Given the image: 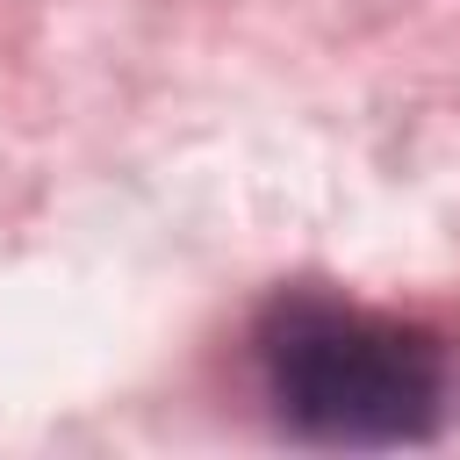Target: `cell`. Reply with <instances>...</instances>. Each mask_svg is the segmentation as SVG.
Segmentation results:
<instances>
[{"instance_id": "6da1fadb", "label": "cell", "mask_w": 460, "mask_h": 460, "mask_svg": "<svg viewBox=\"0 0 460 460\" xmlns=\"http://www.w3.org/2000/svg\"><path fill=\"white\" fill-rule=\"evenodd\" d=\"M259 388L273 424L302 446H424L460 417V345L417 316L288 295L259 323Z\"/></svg>"}]
</instances>
